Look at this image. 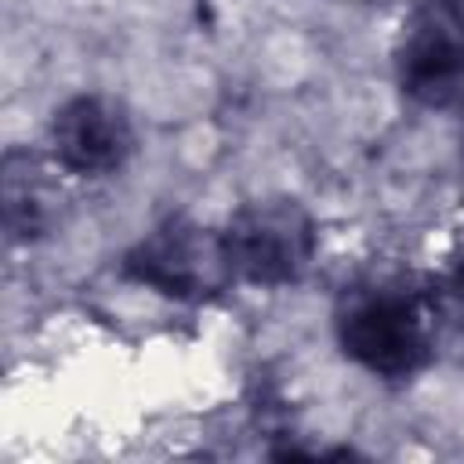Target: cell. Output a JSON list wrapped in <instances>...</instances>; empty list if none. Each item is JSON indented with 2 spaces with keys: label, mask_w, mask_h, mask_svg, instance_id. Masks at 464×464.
<instances>
[{
  "label": "cell",
  "mask_w": 464,
  "mask_h": 464,
  "mask_svg": "<svg viewBox=\"0 0 464 464\" xmlns=\"http://www.w3.org/2000/svg\"><path fill=\"white\" fill-rule=\"evenodd\" d=\"M334 334L341 352L381 381H410L435 359V308L428 294L392 279L344 286Z\"/></svg>",
  "instance_id": "obj_1"
},
{
  "label": "cell",
  "mask_w": 464,
  "mask_h": 464,
  "mask_svg": "<svg viewBox=\"0 0 464 464\" xmlns=\"http://www.w3.org/2000/svg\"><path fill=\"white\" fill-rule=\"evenodd\" d=\"M221 243L236 283L286 286L312 268L319 228L301 199L261 196L232 210V218L221 228Z\"/></svg>",
  "instance_id": "obj_2"
},
{
  "label": "cell",
  "mask_w": 464,
  "mask_h": 464,
  "mask_svg": "<svg viewBox=\"0 0 464 464\" xmlns=\"http://www.w3.org/2000/svg\"><path fill=\"white\" fill-rule=\"evenodd\" d=\"M120 272L123 279L181 304L210 301L236 283L221 232L185 214H170L149 228L123 254Z\"/></svg>",
  "instance_id": "obj_3"
},
{
  "label": "cell",
  "mask_w": 464,
  "mask_h": 464,
  "mask_svg": "<svg viewBox=\"0 0 464 464\" xmlns=\"http://www.w3.org/2000/svg\"><path fill=\"white\" fill-rule=\"evenodd\" d=\"M395 76L424 109H464V7L457 0L413 7L395 47Z\"/></svg>",
  "instance_id": "obj_4"
},
{
  "label": "cell",
  "mask_w": 464,
  "mask_h": 464,
  "mask_svg": "<svg viewBox=\"0 0 464 464\" xmlns=\"http://www.w3.org/2000/svg\"><path fill=\"white\" fill-rule=\"evenodd\" d=\"M134 156V123L109 94H76L54 109L51 160L76 178H105Z\"/></svg>",
  "instance_id": "obj_5"
},
{
  "label": "cell",
  "mask_w": 464,
  "mask_h": 464,
  "mask_svg": "<svg viewBox=\"0 0 464 464\" xmlns=\"http://www.w3.org/2000/svg\"><path fill=\"white\" fill-rule=\"evenodd\" d=\"M0 207L11 243H36L51 236L62 210V185L54 181L51 163L29 149H7L0 167Z\"/></svg>",
  "instance_id": "obj_6"
},
{
  "label": "cell",
  "mask_w": 464,
  "mask_h": 464,
  "mask_svg": "<svg viewBox=\"0 0 464 464\" xmlns=\"http://www.w3.org/2000/svg\"><path fill=\"white\" fill-rule=\"evenodd\" d=\"M428 301L435 308V319H442L446 326H453L457 334H464V254L453 257L442 276L431 283Z\"/></svg>",
  "instance_id": "obj_7"
},
{
  "label": "cell",
  "mask_w": 464,
  "mask_h": 464,
  "mask_svg": "<svg viewBox=\"0 0 464 464\" xmlns=\"http://www.w3.org/2000/svg\"><path fill=\"white\" fill-rule=\"evenodd\" d=\"M460 163H464V138H460Z\"/></svg>",
  "instance_id": "obj_8"
}]
</instances>
